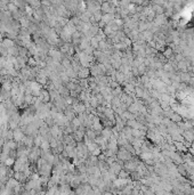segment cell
Returning a JSON list of instances; mask_svg holds the SVG:
<instances>
[{
  "mask_svg": "<svg viewBox=\"0 0 194 195\" xmlns=\"http://www.w3.org/2000/svg\"><path fill=\"white\" fill-rule=\"evenodd\" d=\"M28 2L33 7V8H38V7H40V3H41L40 0H28Z\"/></svg>",
  "mask_w": 194,
  "mask_h": 195,
  "instance_id": "8",
  "label": "cell"
},
{
  "mask_svg": "<svg viewBox=\"0 0 194 195\" xmlns=\"http://www.w3.org/2000/svg\"><path fill=\"white\" fill-rule=\"evenodd\" d=\"M2 45L8 49V48H12V47H14L15 46V42L13 40H10V39H5L3 41H2Z\"/></svg>",
  "mask_w": 194,
  "mask_h": 195,
  "instance_id": "7",
  "label": "cell"
},
{
  "mask_svg": "<svg viewBox=\"0 0 194 195\" xmlns=\"http://www.w3.org/2000/svg\"><path fill=\"white\" fill-rule=\"evenodd\" d=\"M121 166L119 164V163H117L115 161L112 163V164H110V168H109V171H111V172H113V173H115L117 176H118V173L121 171Z\"/></svg>",
  "mask_w": 194,
  "mask_h": 195,
  "instance_id": "5",
  "label": "cell"
},
{
  "mask_svg": "<svg viewBox=\"0 0 194 195\" xmlns=\"http://www.w3.org/2000/svg\"><path fill=\"white\" fill-rule=\"evenodd\" d=\"M117 157H118L119 160H121V161H129V160L131 159V153H130L128 150H126L125 147H120Z\"/></svg>",
  "mask_w": 194,
  "mask_h": 195,
  "instance_id": "1",
  "label": "cell"
},
{
  "mask_svg": "<svg viewBox=\"0 0 194 195\" xmlns=\"http://www.w3.org/2000/svg\"><path fill=\"white\" fill-rule=\"evenodd\" d=\"M24 131H22L21 129H15L14 130V140L15 141H22L24 139Z\"/></svg>",
  "mask_w": 194,
  "mask_h": 195,
  "instance_id": "4",
  "label": "cell"
},
{
  "mask_svg": "<svg viewBox=\"0 0 194 195\" xmlns=\"http://www.w3.org/2000/svg\"><path fill=\"white\" fill-rule=\"evenodd\" d=\"M98 45H99V41L97 40V38H93L91 40H90V46L94 48V49H98Z\"/></svg>",
  "mask_w": 194,
  "mask_h": 195,
  "instance_id": "9",
  "label": "cell"
},
{
  "mask_svg": "<svg viewBox=\"0 0 194 195\" xmlns=\"http://www.w3.org/2000/svg\"><path fill=\"white\" fill-rule=\"evenodd\" d=\"M176 144V147L179 150V151H185V147L181 145V144H178V143H175Z\"/></svg>",
  "mask_w": 194,
  "mask_h": 195,
  "instance_id": "10",
  "label": "cell"
},
{
  "mask_svg": "<svg viewBox=\"0 0 194 195\" xmlns=\"http://www.w3.org/2000/svg\"><path fill=\"white\" fill-rule=\"evenodd\" d=\"M89 73H90V70L88 69V68H81L79 72H78V78H80V79H87L88 78V75H89Z\"/></svg>",
  "mask_w": 194,
  "mask_h": 195,
  "instance_id": "6",
  "label": "cell"
},
{
  "mask_svg": "<svg viewBox=\"0 0 194 195\" xmlns=\"http://www.w3.org/2000/svg\"><path fill=\"white\" fill-rule=\"evenodd\" d=\"M100 135L103 136L104 139L109 140L110 139V137L113 135V132H112V128L111 127H104V128L102 129V131H100Z\"/></svg>",
  "mask_w": 194,
  "mask_h": 195,
  "instance_id": "3",
  "label": "cell"
},
{
  "mask_svg": "<svg viewBox=\"0 0 194 195\" xmlns=\"http://www.w3.org/2000/svg\"><path fill=\"white\" fill-rule=\"evenodd\" d=\"M72 107H73V110H74L75 113H83V112L87 111L86 104H83V103H78V100L72 105Z\"/></svg>",
  "mask_w": 194,
  "mask_h": 195,
  "instance_id": "2",
  "label": "cell"
}]
</instances>
